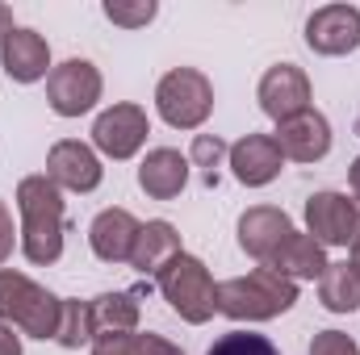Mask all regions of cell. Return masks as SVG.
Returning <instances> with one entry per match:
<instances>
[{
  "instance_id": "cell-1",
  "label": "cell",
  "mask_w": 360,
  "mask_h": 355,
  "mask_svg": "<svg viewBox=\"0 0 360 355\" xmlns=\"http://www.w3.org/2000/svg\"><path fill=\"white\" fill-rule=\"evenodd\" d=\"M17 213H21V255L46 267L63 255V188L46 176H25L17 184Z\"/></svg>"
},
{
  "instance_id": "cell-2",
  "label": "cell",
  "mask_w": 360,
  "mask_h": 355,
  "mask_svg": "<svg viewBox=\"0 0 360 355\" xmlns=\"http://www.w3.org/2000/svg\"><path fill=\"white\" fill-rule=\"evenodd\" d=\"M293 301H297V284L272 267H252L248 276L218 284V314H226L231 322H272L289 314Z\"/></svg>"
},
{
  "instance_id": "cell-3",
  "label": "cell",
  "mask_w": 360,
  "mask_h": 355,
  "mask_svg": "<svg viewBox=\"0 0 360 355\" xmlns=\"http://www.w3.org/2000/svg\"><path fill=\"white\" fill-rule=\"evenodd\" d=\"M59 314H63V297H55L25 272L0 267V322L17 326L30 339H55Z\"/></svg>"
},
{
  "instance_id": "cell-4",
  "label": "cell",
  "mask_w": 360,
  "mask_h": 355,
  "mask_svg": "<svg viewBox=\"0 0 360 355\" xmlns=\"http://www.w3.org/2000/svg\"><path fill=\"white\" fill-rule=\"evenodd\" d=\"M155 280H160L164 301L176 309L188 326H201V322H210L218 314V284H214L210 267L201 264L197 255H184L180 251Z\"/></svg>"
},
{
  "instance_id": "cell-5",
  "label": "cell",
  "mask_w": 360,
  "mask_h": 355,
  "mask_svg": "<svg viewBox=\"0 0 360 355\" xmlns=\"http://www.w3.org/2000/svg\"><path fill=\"white\" fill-rule=\"evenodd\" d=\"M155 109L172 130H197L214 113V84L197 67H172L155 84Z\"/></svg>"
},
{
  "instance_id": "cell-6",
  "label": "cell",
  "mask_w": 360,
  "mask_h": 355,
  "mask_svg": "<svg viewBox=\"0 0 360 355\" xmlns=\"http://www.w3.org/2000/svg\"><path fill=\"white\" fill-rule=\"evenodd\" d=\"M151 134V121H147V109L143 105H109L105 113H96L92 121V147L105 155V159H134L143 151Z\"/></svg>"
},
{
  "instance_id": "cell-7",
  "label": "cell",
  "mask_w": 360,
  "mask_h": 355,
  "mask_svg": "<svg viewBox=\"0 0 360 355\" xmlns=\"http://www.w3.org/2000/svg\"><path fill=\"white\" fill-rule=\"evenodd\" d=\"M101 88H105V80L89 59H68V63L51 67V76H46V100L59 117H84L89 109H96Z\"/></svg>"
},
{
  "instance_id": "cell-8",
  "label": "cell",
  "mask_w": 360,
  "mask_h": 355,
  "mask_svg": "<svg viewBox=\"0 0 360 355\" xmlns=\"http://www.w3.org/2000/svg\"><path fill=\"white\" fill-rule=\"evenodd\" d=\"M360 230L356 201H348L344 192H314L306 201V234L319 247H352Z\"/></svg>"
},
{
  "instance_id": "cell-9",
  "label": "cell",
  "mask_w": 360,
  "mask_h": 355,
  "mask_svg": "<svg viewBox=\"0 0 360 355\" xmlns=\"http://www.w3.org/2000/svg\"><path fill=\"white\" fill-rule=\"evenodd\" d=\"M306 46L314 55L340 59L360 46V8L356 4H323L306 21Z\"/></svg>"
},
{
  "instance_id": "cell-10",
  "label": "cell",
  "mask_w": 360,
  "mask_h": 355,
  "mask_svg": "<svg viewBox=\"0 0 360 355\" xmlns=\"http://www.w3.org/2000/svg\"><path fill=\"white\" fill-rule=\"evenodd\" d=\"M256 100H260V109L269 113L272 121L281 126V121H289V117H297V113L310 109V80H306V72L297 63H276V67L264 72V80L256 88Z\"/></svg>"
},
{
  "instance_id": "cell-11",
  "label": "cell",
  "mask_w": 360,
  "mask_h": 355,
  "mask_svg": "<svg viewBox=\"0 0 360 355\" xmlns=\"http://www.w3.org/2000/svg\"><path fill=\"white\" fill-rule=\"evenodd\" d=\"M289 234H293V222H289V213L276 209V205H252V209L239 217V247H243L260 267L272 264V255L289 243Z\"/></svg>"
},
{
  "instance_id": "cell-12",
  "label": "cell",
  "mask_w": 360,
  "mask_h": 355,
  "mask_svg": "<svg viewBox=\"0 0 360 355\" xmlns=\"http://www.w3.org/2000/svg\"><path fill=\"white\" fill-rule=\"evenodd\" d=\"M46 176L59 188H68V192H92V188H101L105 168H101V159H96V151L89 142L63 138V142H55L46 151Z\"/></svg>"
},
{
  "instance_id": "cell-13",
  "label": "cell",
  "mask_w": 360,
  "mask_h": 355,
  "mask_svg": "<svg viewBox=\"0 0 360 355\" xmlns=\"http://www.w3.org/2000/svg\"><path fill=\"white\" fill-rule=\"evenodd\" d=\"M272 138H276V147H281L285 159H293V163H319L331 151V121L319 109H306V113L281 121Z\"/></svg>"
},
{
  "instance_id": "cell-14",
  "label": "cell",
  "mask_w": 360,
  "mask_h": 355,
  "mask_svg": "<svg viewBox=\"0 0 360 355\" xmlns=\"http://www.w3.org/2000/svg\"><path fill=\"white\" fill-rule=\"evenodd\" d=\"M231 172L239 184H248V188H264L272 180L281 176V168H285V155H281V147H276V138L272 134H243L235 147H231Z\"/></svg>"
},
{
  "instance_id": "cell-15",
  "label": "cell",
  "mask_w": 360,
  "mask_h": 355,
  "mask_svg": "<svg viewBox=\"0 0 360 355\" xmlns=\"http://www.w3.org/2000/svg\"><path fill=\"white\" fill-rule=\"evenodd\" d=\"M0 63H4V76L17 80V84H38L51 76V46L38 29H25L17 25L4 46H0Z\"/></svg>"
},
{
  "instance_id": "cell-16",
  "label": "cell",
  "mask_w": 360,
  "mask_h": 355,
  "mask_svg": "<svg viewBox=\"0 0 360 355\" xmlns=\"http://www.w3.org/2000/svg\"><path fill=\"white\" fill-rule=\"evenodd\" d=\"M139 217L130 209H101L89 226V247L101 264H130L134 239H139Z\"/></svg>"
},
{
  "instance_id": "cell-17",
  "label": "cell",
  "mask_w": 360,
  "mask_h": 355,
  "mask_svg": "<svg viewBox=\"0 0 360 355\" xmlns=\"http://www.w3.org/2000/svg\"><path fill=\"white\" fill-rule=\"evenodd\" d=\"M184 184H188V159L172 147H155L139 163V188L151 201H172L184 192Z\"/></svg>"
},
{
  "instance_id": "cell-18",
  "label": "cell",
  "mask_w": 360,
  "mask_h": 355,
  "mask_svg": "<svg viewBox=\"0 0 360 355\" xmlns=\"http://www.w3.org/2000/svg\"><path fill=\"white\" fill-rule=\"evenodd\" d=\"M180 255V234L172 222L155 217L147 226H139V239H134V251H130V267L143 272V276H160L164 267Z\"/></svg>"
},
{
  "instance_id": "cell-19",
  "label": "cell",
  "mask_w": 360,
  "mask_h": 355,
  "mask_svg": "<svg viewBox=\"0 0 360 355\" xmlns=\"http://www.w3.org/2000/svg\"><path fill=\"white\" fill-rule=\"evenodd\" d=\"M272 272H281V276H289L293 284L297 280H319L323 272H327V255H323V247L310 239V234H302V230H293L289 234V243L272 255Z\"/></svg>"
},
{
  "instance_id": "cell-20",
  "label": "cell",
  "mask_w": 360,
  "mask_h": 355,
  "mask_svg": "<svg viewBox=\"0 0 360 355\" xmlns=\"http://www.w3.org/2000/svg\"><path fill=\"white\" fill-rule=\"evenodd\" d=\"M96 335H134L139 330V293H101L92 297Z\"/></svg>"
},
{
  "instance_id": "cell-21",
  "label": "cell",
  "mask_w": 360,
  "mask_h": 355,
  "mask_svg": "<svg viewBox=\"0 0 360 355\" xmlns=\"http://www.w3.org/2000/svg\"><path fill=\"white\" fill-rule=\"evenodd\" d=\"M319 301L331 314H356L360 309V276L348 264H327L319 276Z\"/></svg>"
},
{
  "instance_id": "cell-22",
  "label": "cell",
  "mask_w": 360,
  "mask_h": 355,
  "mask_svg": "<svg viewBox=\"0 0 360 355\" xmlns=\"http://www.w3.org/2000/svg\"><path fill=\"white\" fill-rule=\"evenodd\" d=\"M96 339V322H92V301L80 297H63V314H59V330H55V343L76 351V347H89Z\"/></svg>"
},
{
  "instance_id": "cell-23",
  "label": "cell",
  "mask_w": 360,
  "mask_h": 355,
  "mask_svg": "<svg viewBox=\"0 0 360 355\" xmlns=\"http://www.w3.org/2000/svg\"><path fill=\"white\" fill-rule=\"evenodd\" d=\"M205 355H281L272 347V339L264 335H252V330H231V335H222L214 347Z\"/></svg>"
},
{
  "instance_id": "cell-24",
  "label": "cell",
  "mask_w": 360,
  "mask_h": 355,
  "mask_svg": "<svg viewBox=\"0 0 360 355\" xmlns=\"http://www.w3.org/2000/svg\"><path fill=\"white\" fill-rule=\"evenodd\" d=\"M160 4L155 0H139V4H117V0H105V17L122 29H143L147 21H155Z\"/></svg>"
},
{
  "instance_id": "cell-25",
  "label": "cell",
  "mask_w": 360,
  "mask_h": 355,
  "mask_svg": "<svg viewBox=\"0 0 360 355\" xmlns=\"http://www.w3.org/2000/svg\"><path fill=\"white\" fill-rule=\"evenodd\" d=\"M231 155V147L218 138V134H193V147H188V163L193 168H205V176L214 180V168Z\"/></svg>"
},
{
  "instance_id": "cell-26",
  "label": "cell",
  "mask_w": 360,
  "mask_h": 355,
  "mask_svg": "<svg viewBox=\"0 0 360 355\" xmlns=\"http://www.w3.org/2000/svg\"><path fill=\"white\" fill-rule=\"evenodd\" d=\"M310 355H360V347H356V339L344 335V330H323V335H314Z\"/></svg>"
},
{
  "instance_id": "cell-27",
  "label": "cell",
  "mask_w": 360,
  "mask_h": 355,
  "mask_svg": "<svg viewBox=\"0 0 360 355\" xmlns=\"http://www.w3.org/2000/svg\"><path fill=\"white\" fill-rule=\"evenodd\" d=\"M130 355H184V351H180L176 343H168L164 335H139V330H134Z\"/></svg>"
},
{
  "instance_id": "cell-28",
  "label": "cell",
  "mask_w": 360,
  "mask_h": 355,
  "mask_svg": "<svg viewBox=\"0 0 360 355\" xmlns=\"http://www.w3.org/2000/svg\"><path fill=\"white\" fill-rule=\"evenodd\" d=\"M130 339L134 335H96L92 339V355H130Z\"/></svg>"
},
{
  "instance_id": "cell-29",
  "label": "cell",
  "mask_w": 360,
  "mask_h": 355,
  "mask_svg": "<svg viewBox=\"0 0 360 355\" xmlns=\"http://www.w3.org/2000/svg\"><path fill=\"white\" fill-rule=\"evenodd\" d=\"M13 243H17V234H13V213H8V205L0 201V264L13 255Z\"/></svg>"
},
{
  "instance_id": "cell-30",
  "label": "cell",
  "mask_w": 360,
  "mask_h": 355,
  "mask_svg": "<svg viewBox=\"0 0 360 355\" xmlns=\"http://www.w3.org/2000/svg\"><path fill=\"white\" fill-rule=\"evenodd\" d=\"M0 355H21V335H13L8 322H0Z\"/></svg>"
},
{
  "instance_id": "cell-31",
  "label": "cell",
  "mask_w": 360,
  "mask_h": 355,
  "mask_svg": "<svg viewBox=\"0 0 360 355\" xmlns=\"http://www.w3.org/2000/svg\"><path fill=\"white\" fill-rule=\"evenodd\" d=\"M13 29H17V25H13V8H8V4H0V46H4V38H8Z\"/></svg>"
},
{
  "instance_id": "cell-32",
  "label": "cell",
  "mask_w": 360,
  "mask_h": 355,
  "mask_svg": "<svg viewBox=\"0 0 360 355\" xmlns=\"http://www.w3.org/2000/svg\"><path fill=\"white\" fill-rule=\"evenodd\" d=\"M348 184H352V196L360 201V155L352 159V172H348Z\"/></svg>"
},
{
  "instance_id": "cell-33",
  "label": "cell",
  "mask_w": 360,
  "mask_h": 355,
  "mask_svg": "<svg viewBox=\"0 0 360 355\" xmlns=\"http://www.w3.org/2000/svg\"><path fill=\"white\" fill-rule=\"evenodd\" d=\"M348 267L360 276V230H356V239H352V264H348Z\"/></svg>"
}]
</instances>
